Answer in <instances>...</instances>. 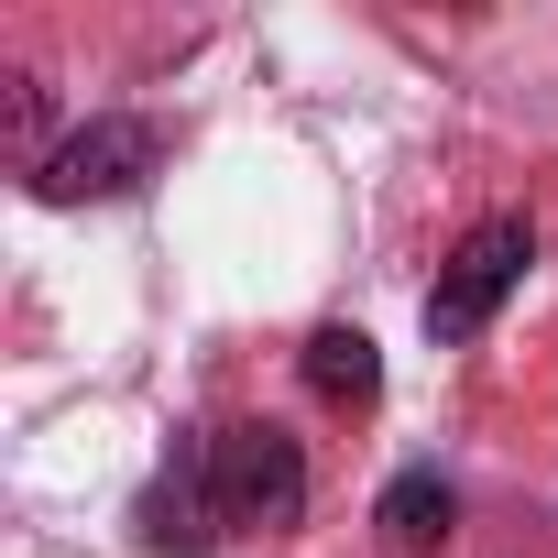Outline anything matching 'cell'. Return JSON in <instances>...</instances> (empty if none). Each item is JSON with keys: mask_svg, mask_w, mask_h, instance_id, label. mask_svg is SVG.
<instances>
[{"mask_svg": "<svg viewBox=\"0 0 558 558\" xmlns=\"http://www.w3.org/2000/svg\"><path fill=\"white\" fill-rule=\"evenodd\" d=\"M525 263H536V230L525 219H482L449 263H438V286H427V340L438 351H471L493 329V307L525 286Z\"/></svg>", "mask_w": 558, "mask_h": 558, "instance_id": "obj_1", "label": "cell"}, {"mask_svg": "<svg viewBox=\"0 0 558 558\" xmlns=\"http://www.w3.org/2000/svg\"><path fill=\"white\" fill-rule=\"evenodd\" d=\"M208 460H219V514L230 525H296L307 514V449L274 427V416H241V427H208Z\"/></svg>", "mask_w": 558, "mask_h": 558, "instance_id": "obj_2", "label": "cell"}, {"mask_svg": "<svg viewBox=\"0 0 558 558\" xmlns=\"http://www.w3.org/2000/svg\"><path fill=\"white\" fill-rule=\"evenodd\" d=\"M132 525H143V558H208V547H219L230 514H219V460H208V438H175V449L154 460Z\"/></svg>", "mask_w": 558, "mask_h": 558, "instance_id": "obj_3", "label": "cell"}, {"mask_svg": "<svg viewBox=\"0 0 558 558\" xmlns=\"http://www.w3.org/2000/svg\"><path fill=\"white\" fill-rule=\"evenodd\" d=\"M154 154H165V132H154V121H88V132H66V143L34 165V197H45V208L132 197V186L154 175Z\"/></svg>", "mask_w": 558, "mask_h": 558, "instance_id": "obj_4", "label": "cell"}, {"mask_svg": "<svg viewBox=\"0 0 558 558\" xmlns=\"http://www.w3.org/2000/svg\"><path fill=\"white\" fill-rule=\"evenodd\" d=\"M384 547L395 558H427V547H449V525H460V493L438 482V471H405V482H384Z\"/></svg>", "mask_w": 558, "mask_h": 558, "instance_id": "obj_5", "label": "cell"}, {"mask_svg": "<svg viewBox=\"0 0 558 558\" xmlns=\"http://www.w3.org/2000/svg\"><path fill=\"white\" fill-rule=\"evenodd\" d=\"M307 395H318V405H373V395H384L373 340H362V329H318V340H307Z\"/></svg>", "mask_w": 558, "mask_h": 558, "instance_id": "obj_6", "label": "cell"}]
</instances>
